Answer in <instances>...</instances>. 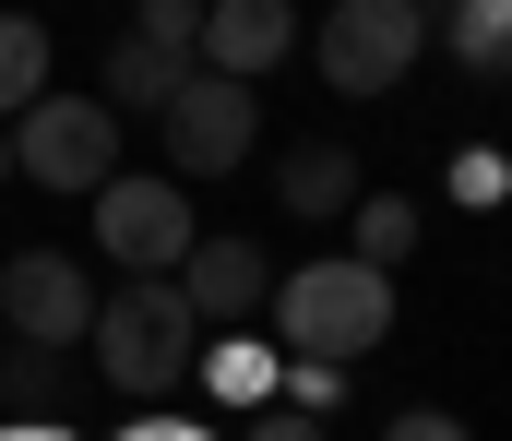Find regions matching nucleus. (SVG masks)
Returning <instances> with one entry per match:
<instances>
[{
  "instance_id": "1",
  "label": "nucleus",
  "mask_w": 512,
  "mask_h": 441,
  "mask_svg": "<svg viewBox=\"0 0 512 441\" xmlns=\"http://www.w3.org/2000/svg\"><path fill=\"white\" fill-rule=\"evenodd\" d=\"M84 346H96V382H108V394L155 406L167 382H191V358H203V322H191L179 275H131V287H108V298H96Z\"/></svg>"
},
{
  "instance_id": "2",
  "label": "nucleus",
  "mask_w": 512,
  "mask_h": 441,
  "mask_svg": "<svg viewBox=\"0 0 512 441\" xmlns=\"http://www.w3.org/2000/svg\"><path fill=\"white\" fill-rule=\"evenodd\" d=\"M274 334H286V358H370L393 334V275L382 263H298V275H274Z\"/></svg>"
},
{
  "instance_id": "3",
  "label": "nucleus",
  "mask_w": 512,
  "mask_h": 441,
  "mask_svg": "<svg viewBox=\"0 0 512 441\" xmlns=\"http://www.w3.org/2000/svg\"><path fill=\"white\" fill-rule=\"evenodd\" d=\"M0 132H12V179H36V191H96V179H120V108H108V96H24Z\"/></svg>"
},
{
  "instance_id": "4",
  "label": "nucleus",
  "mask_w": 512,
  "mask_h": 441,
  "mask_svg": "<svg viewBox=\"0 0 512 441\" xmlns=\"http://www.w3.org/2000/svg\"><path fill=\"white\" fill-rule=\"evenodd\" d=\"M310 48H322L334 96H393L417 72V48H429V0H334Z\"/></svg>"
},
{
  "instance_id": "5",
  "label": "nucleus",
  "mask_w": 512,
  "mask_h": 441,
  "mask_svg": "<svg viewBox=\"0 0 512 441\" xmlns=\"http://www.w3.org/2000/svg\"><path fill=\"white\" fill-rule=\"evenodd\" d=\"M251 120H262V96H251V84H227V72H203V60H191V72L167 84V108H155L179 179H227V167L251 155Z\"/></svg>"
},
{
  "instance_id": "6",
  "label": "nucleus",
  "mask_w": 512,
  "mask_h": 441,
  "mask_svg": "<svg viewBox=\"0 0 512 441\" xmlns=\"http://www.w3.org/2000/svg\"><path fill=\"white\" fill-rule=\"evenodd\" d=\"M191 239H203L191 227V191H167V179H96V251L120 275H179Z\"/></svg>"
},
{
  "instance_id": "7",
  "label": "nucleus",
  "mask_w": 512,
  "mask_h": 441,
  "mask_svg": "<svg viewBox=\"0 0 512 441\" xmlns=\"http://www.w3.org/2000/svg\"><path fill=\"white\" fill-rule=\"evenodd\" d=\"M0 322H12L24 346H84V322H96L84 263H60V251H12V275H0Z\"/></svg>"
},
{
  "instance_id": "8",
  "label": "nucleus",
  "mask_w": 512,
  "mask_h": 441,
  "mask_svg": "<svg viewBox=\"0 0 512 441\" xmlns=\"http://www.w3.org/2000/svg\"><path fill=\"white\" fill-rule=\"evenodd\" d=\"M286 48H298V12H286V0H203V36H191V60H203V72L262 84Z\"/></svg>"
},
{
  "instance_id": "9",
  "label": "nucleus",
  "mask_w": 512,
  "mask_h": 441,
  "mask_svg": "<svg viewBox=\"0 0 512 441\" xmlns=\"http://www.w3.org/2000/svg\"><path fill=\"white\" fill-rule=\"evenodd\" d=\"M262 287H274V263H262L251 239H191V251H179V298H191V322H251Z\"/></svg>"
},
{
  "instance_id": "10",
  "label": "nucleus",
  "mask_w": 512,
  "mask_h": 441,
  "mask_svg": "<svg viewBox=\"0 0 512 441\" xmlns=\"http://www.w3.org/2000/svg\"><path fill=\"white\" fill-rule=\"evenodd\" d=\"M286 203H298V215H346V203H358V155L346 144H298L286 155Z\"/></svg>"
},
{
  "instance_id": "11",
  "label": "nucleus",
  "mask_w": 512,
  "mask_h": 441,
  "mask_svg": "<svg viewBox=\"0 0 512 441\" xmlns=\"http://www.w3.org/2000/svg\"><path fill=\"white\" fill-rule=\"evenodd\" d=\"M274 370H286V358H274V346H251V334H227V346H215V358H203V394H215V406H239V418H251V406H274Z\"/></svg>"
},
{
  "instance_id": "12",
  "label": "nucleus",
  "mask_w": 512,
  "mask_h": 441,
  "mask_svg": "<svg viewBox=\"0 0 512 441\" xmlns=\"http://www.w3.org/2000/svg\"><path fill=\"white\" fill-rule=\"evenodd\" d=\"M24 96H48V24H36V12H0V120H12Z\"/></svg>"
},
{
  "instance_id": "13",
  "label": "nucleus",
  "mask_w": 512,
  "mask_h": 441,
  "mask_svg": "<svg viewBox=\"0 0 512 441\" xmlns=\"http://www.w3.org/2000/svg\"><path fill=\"white\" fill-rule=\"evenodd\" d=\"M191 60H167V48H143V36H120L108 48V108H167V84H179Z\"/></svg>"
},
{
  "instance_id": "14",
  "label": "nucleus",
  "mask_w": 512,
  "mask_h": 441,
  "mask_svg": "<svg viewBox=\"0 0 512 441\" xmlns=\"http://www.w3.org/2000/svg\"><path fill=\"white\" fill-rule=\"evenodd\" d=\"M453 60L465 72H501L512 60V0H453Z\"/></svg>"
},
{
  "instance_id": "15",
  "label": "nucleus",
  "mask_w": 512,
  "mask_h": 441,
  "mask_svg": "<svg viewBox=\"0 0 512 441\" xmlns=\"http://www.w3.org/2000/svg\"><path fill=\"white\" fill-rule=\"evenodd\" d=\"M405 251H417V215H405V203H370V191H358V263H405Z\"/></svg>"
},
{
  "instance_id": "16",
  "label": "nucleus",
  "mask_w": 512,
  "mask_h": 441,
  "mask_svg": "<svg viewBox=\"0 0 512 441\" xmlns=\"http://www.w3.org/2000/svg\"><path fill=\"white\" fill-rule=\"evenodd\" d=\"M274 394H286L298 418H334V394H346V370H334V358H286V370H274Z\"/></svg>"
},
{
  "instance_id": "17",
  "label": "nucleus",
  "mask_w": 512,
  "mask_h": 441,
  "mask_svg": "<svg viewBox=\"0 0 512 441\" xmlns=\"http://www.w3.org/2000/svg\"><path fill=\"white\" fill-rule=\"evenodd\" d=\"M131 36H143V48H167V60H191V36H203V0H143V12H131Z\"/></svg>"
},
{
  "instance_id": "18",
  "label": "nucleus",
  "mask_w": 512,
  "mask_h": 441,
  "mask_svg": "<svg viewBox=\"0 0 512 441\" xmlns=\"http://www.w3.org/2000/svg\"><path fill=\"white\" fill-rule=\"evenodd\" d=\"M48 370H60V346H24V358L0 370V394H12V418H48V394H60Z\"/></svg>"
},
{
  "instance_id": "19",
  "label": "nucleus",
  "mask_w": 512,
  "mask_h": 441,
  "mask_svg": "<svg viewBox=\"0 0 512 441\" xmlns=\"http://www.w3.org/2000/svg\"><path fill=\"white\" fill-rule=\"evenodd\" d=\"M251 441H322V418H298V406H251Z\"/></svg>"
},
{
  "instance_id": "20",
  "label": "nucleus",
  "mask_w": 512,
  "mask_h": 441,
  "mask_svg": "<svg viewBox=\"0 0 512 441\" xmlns=\"http://www.w3.org/2000/svg\"><path fill=\"white\" fill-rule=\"evenodd\" d=\"M453 203H501V155H465L453 167Z\"/></svg>"
},
{
  "instance_id": "21",
  "label": "nucleus",
  "mask_w": 512,
  "mask_h": 441,
  "mask_svg": "<svg viewBox=\"0 0 512 441\" xmlns=\"http://www.w3.org/2000/svg\"><path fill=\"white\" fill-rule=\"evenodd\" d=\"M382 441H465V418H429V406H405V418H393Z\"/></svg>"
},
{
  "instance_id": "22",
  "label": "nucleus",
  "mask_w": 512,
  "mask_h": 441,
  "mask_svg": "<svg viewBox=\"0 0 512 441\" xmlns=\"http://www.w3.org/2000/svg\"><path fill=\"white\" fill-rule=\"evenodd\" d=\"M0 441H72L60 418H0Z\"/></svg>"
},
{
  "instance_id": "23",
  "label": "nucleus",
  "mask_w": 512,
  "mask_h": 441,
  "mask_svg": "<svg viewBox=\"0 0 512 441\" xmlns=\"http://www.w3.org/2000/svg\"><path fill=\"white\" fill-rule=\"evenodd\" d=\"M120 441H203V430H179V418H143V430H120Z\"/></svg>"
},
{
  "instance_id": "24",
  "label": "nucleus",
  "mask_w": 512,
  "mask_h": 441,
  "mask_svg": "<svg viewBox=\"0 0 512 441\" xmlns=\"http://www.w3.org/2000/svg\"><path fill=\"white\" fill-rule=\"evenodd\" d=\"M0 191H12V132H0Z\"/></svg>"
}]
</instances>
